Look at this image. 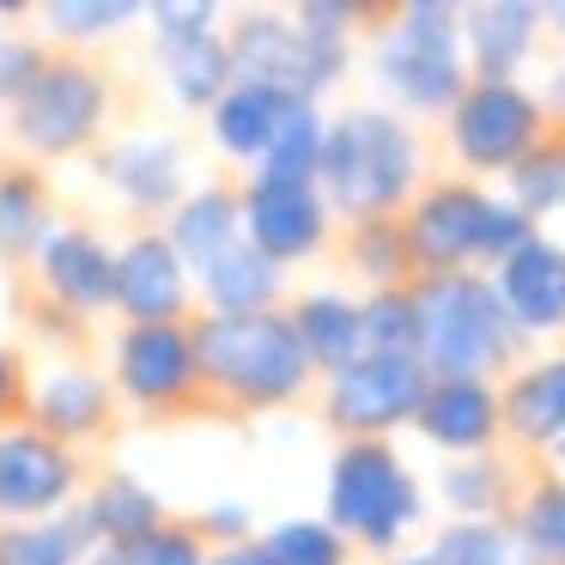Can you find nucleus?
Segmentation results:
<instances>
[{"label":"nucleus","mask_w":565,"mask_h":565,"mask_svg":"<svg viewBox=\"0 0 565 565\" xmlns=\"http://www.w3.org/2000/svg\"><path fill=\"white\" fill-rule=\"evenodd\" d=\"M414 359L426 377L487 383L516 359V322L504 317L492 280L480 274H431L414 280Z\"/></svg>","instance_id":"2"},{"label":"nucleus","mask_w":565,"mask_h":565,"mask_svg":"<svg viewBox=\"0 0 565 565\" xmlns=\"http://www.w3.org/2000/svg\"><path fill=\"white\" fill-rule=\"evenodd\" d=\"M43 292L67 310V317H92L116 298V256L92 232H50V244L38 249Z\"/></svg>","instance_id":"17"},{"label":"nucleus","mask_w":565,"mask_h":565,"mask_svg":"<svg viewBox=\"0 0 565 565\" xmlns=\"http://www.w3.org/2000/svg\"><path fill=\"white\" fill-rule=\"evenodd\" d=\"M92 565H207V541L195 523H159L152 535L122 541V547H98Z\"/></svg>","instance_id":"36"},{"label":"nucleus","mask_w":565,"mask_h":565,"mask_svg":"<svg viewBox=\"0 0 565 565\" xmlns=\"http://www.w3.org/2000/svg\"><path fill=\"white\" fill-rule=\"evenodd\" d=\"M25 402H31V395H25V371H19V359L0 347V419H13Z\"/></svg>","instance_id":"43"},{"label":"nucleus","mask_w":565,"mask_h":565,"mask_svg":"<svg viewBox=\"0 0 565 565\" xmlns=\"http://www.w3.org/2000/svg\"><path fill=\"white\" fill-rule=\"evenodd\" d=\"M402 232L414 274L431 280V274H468V262H504L535 237V225L475 183H426L402 207Z\"/></svg>","instance_id":"4"},{"label":"nucleus","mask_w":565,"mask_h":565,"mask_svg":"<svg viewBox=\"0 0 565 565\" xmlns=\"http://www.w3.org/2000/svg\"><path fill=\"white\" fill-rule=\"evenodd\" d=\"M292 110H298V104L280 98V92L232 79V92L213 104V140H220L232 159H262V152L274 147V135L286 128V116H292Z\"/></svg>","instance_id":"22"},{"label":"nucleus","mask_w":565,"mask_h":565,"mask_svg":"<svg viewBox=\"0 0 565 565\" xmlns=\"http://www.w3.org/2000/svg\"><path fill=\"white\" fill-rule=\"evenodd\" d=\"M292 334L298 347H305V359L317 371H347L359 353H365V334H359V305H347V298L334 292H310L305 305L292 310Z\"/></svg>","instance_id":"25"},{"label":"nucleus","mask_w":565,"mask_h":565,"mask_svg":"<svg viewBox=\"0 0 565 565\" xmlns=\"http://www.w3.org/2000/svg\"><path fill=\"white\" fill-rule=\"evenodd\" d=\"M237 225H244V207H237L232 189H201V195L177 201V220H171V249L183 256V268H207L220 262L225 249L237 244Z\"/></svg>","instance_id":"24"},{"label":"nucleus","mask_w":565,"mask_h":565,"mask_svg":"<svg viewBox=\"0 0 565 565\" xmlns=\"http://www.w3.org/2000/svg\"><path fill=\"white\" fill-rule=\"evenodd\" d=\"M547 135V110L511 79H468L450 104V140L468 171H516L535 140Z\"/></svg>","instance_id":"9"},{"label":"nucleus","mask_w":565,"mask_h":565,"mask_svg":"<svg viewBox=\"0 0 565 565\" xmlns=\"http://www.w3.org/2000/svg\"><path fill=\"white\" fill-rule=\"evenodd\" d=\"M511 529L535 565H565V480L535 475L511 511Z\"/></svg>","instance_id":"31"},{"label":"nucleus","mask_w":565,"mask_h":565,"mask_svg":"<svg viewBox=\"0 0 565 565\" xmlns=\"http://www.w3.org/2000/svg\"><path fill=\"white\" fill-rule=\"evenodd\" d=\"M244 529H249V511L244 504H220V511H207V523H195V535L207 541V535H225V547H237L244 541Z\"/></svg>","instance_id":"42"},{"label":"nucleus","mask_w":565,"mask_h":565,"mask_svg":"<svg viewBox=\"0 0 565 565\" xmlns=\"http://www.w3.org/2000/svg\"><path fill=\"white\" fill-rule=\"evenodd\" d=\"M359 334H365V353L414 359V292H407V286L371 292L365 305H359Z\"/></svg>","instance_id":"37"},{"label":"nucleus","mask_w":565,"mask_h":565,"mask_svg":"<svg viewBox=\"0 0 565 565\" xmlns=\"http://www.w3.org/2000/svg\"><path fill=\"white\" fill-rule=\"evenodd\" d=\"M347 262H353V274H365L377 292L419 280V274H414V256H407L402 213H390V220H359L353 232H347Z\"/></svg>","instance_id":"32"},{"label":"nucleus","mask_w":565,"mask_h":565,"mask_svg":"<svg viewBox=\"0 0 565 565\" xmlns=\"http://www.w3.org/2000/svg\"><path fill=\"white\" fill-rule=\"evenodd\" d=\"M274 565H347V535H334L329 523H280L262 535Z\"/></svg>","instance_id":"38"},{"label":"nucleus","mask_w":565,"mask_h":565,"mask_svg":"<svg viewBox=\"0 0 565 565\" xmlns=\"http://www.w3.org/2000/svg\"><path fill=\"white\" fill-rule=\"evenodd\" d=\"M201 292L213 298V317H256V310H274V298H280V268L237 237L220 262L201 268Z\"/></svg>","instance_id":"23"},{"label":"nucleus","mask_w":565,"mask_h":565,"mask_svg":"<svg viewBox=\"0 0 565 565\" xmlns=\"http://www.w3.org/2000/svg\"><path fill=\"white\" fill-rule=\"evenodd\" d=\"M195 359H201V395L220 414H268L310 395L317 365L305 359L292 334V317L256 310V317H201L195 322Z\"/></svg>","instance_id":"1"},{"label":"nucleus","mask_w":565,"mask_h":565,"mask_svg":"<svg viewBox=\"0 0 565 565\" xmlns=\"http://www.w3.org/2000/svg\"><path fill=\"white\" fill-rule=\"evenodd\" d=\"M207 565H274L262 541H237V547H213Z\"/></svg>","instance_id":"44"},{"label":"nucleus","mask_w":565,"mask_h":565,"mask_svg":"<svg viewBox=\"0 0 565 565\" xmlns=\"http://www.w3.org/2000/svg\"><path fill=\"white\" fill-rule=\"evenodd\" d=\"M462 38L475 50V79H511L516 62L529 55L541 25V7H523V0H492V7H468L462 13Z\"/></svg>","instance_id":"21"},{"label":"nucleus","mask_w":565,"mask_h":565,"mask_svg":"<svg viewBox=\"0 0 565 565\" xmlns=\"http://www.w3.org/2000/svg\"><path fill=\"white\" fill-rule=\"evenodd\" d=\"M419 523V487L390 450V438H353L329 468V529L365 547H395L402 529Z\"/></svg>","instance_id":"5"},{"label":"nucleus","mask_w":565,"mask_h":565,"mask_svg":"<svg viewBox=\"0 0 565 565\" xmlns=\"http://www.w3.org/2000/svg\"><path fill=\"white\" fill-rule=\"evenodd\" d=\"M79 487V456L43 438L38 426L0 431V516H43L62 511Z\"/></svg>","instance_id":"12"},{"label":"nucleus","mask_w":565,"mask_h":565,"mask_svg":"<svg viewBox=\"0 0 565 565\" xmlns=\"http://www.w3.org/2000/svg\"><path fill=\"white\" fill-rule=\"evenodd\" d=\"M511 189H516V213H523V220L565 207V128L547 122V135H541L535 147L516 159Z\"/></svg>","instance_id":"33"},{"label":"nucleus","mask_w":565,"mask_h":565,"mask_svg":"<svg viewBox=\"0 0 565 565\" xmlns=\"http://www.w3.org/2000/svg\"><path fill=\"white\" fill-rule=\"evenodd\" d=\"M50 244V183L25 164L0 171V256H38Z\"/></svg>","instance_id":"26"},{"label":"nucleus","mask_w":565,"mask_h":565,"mask_svg":"<svg viewBox=\"0 0 565 565\" xmlns=\"http://www.w3.org/2000/svg\"><path fill=\"white\" fill-rule=\"evenodd\" d=\"M25 407H31V419H38V431L55 444L98 438V431L110 426V383L92 377V371H55Z\"/></svg>","instance_id":"20"},{"label":"nucleus","mask_w":565,"mask_h":565,"mask_svg":"<svg viewBox=\"0 0 565 565\" xmlns=\"http://www.w3.org/2000/svg\"><path fill=\"white\" fill-rule=\"evenodd\" d=\"M225 55H232V79L268 86L292 104H310L347 67V43H322L298 19H274V13L237 19V31L225 38Z\"/></svg>","instance_id":"8"},{"label":"nucleus","mask_w":565,"mask_h":565,"mask_svg":"<svg viewBox=\"0 0 565 565\" xmlns=\"http://www.w3.org/2000/svg\"><path fill=\"white\" fill-rule=\"evenodd\" d=\"M414 426L426 431L438 450L487 456L492 444H499V390H492V383H468V377H431Z\"/></svg>","instance_id":"16"},{"label":"nucleus","mask_w":565,"mask_h":565,"mask_svg":"<svg viewBox=\"0 0 565 565\" xmlns=\"http://www.w3.org/2000/svg\"><path fill=\"white\" fill-rule=\"evenodd\" d=\"M431 565H535L511 523H450L431 547Z\"/></svg>","instance_id":"35"},{"label":"nucleus","mask_w":565,"mask_h":565,"mask_svg":"<svg viewBox=\"0 0 565 565\" xmlns=\"http://www.w3.org/2000/svg\"><path fill=\"white\" fill-rule=\"evenodd\" d=\"M86 547H92L86 511L0 529V565H79V553H86Z\"/></svg>","instance_id":"30"},{"label":"nucleus","mask_w":565,"mask_h":565,"mask_svg":"<svg viewBox=\"0 0 565 565\" xmlns=\"http://www.w3.org/2000/svg\"><path fill=\"white\" fill-rule=\"evenodd\" d=\"M7 110H13V135L31 152L67 159V152L98 140L104 116H110V86H104V74L79 50H43L31 86Z\"/></svg>","instance_id":"6"},{"label":"nucleus","mask_w":565,"mask_h":565,"mask_svg":"<svg viewBox=\"0 0 565 565\" xmlns=\"http://www.w3.org/2000/svg\"><path fill=\"white\" fill-rule=\"evenodd\" d=\"M183 256L171 249V237L159 232H140L116 249V298L110 305L128 310V322H183Z\"/></svg>","instance_id":"14"},{"label":"nucleus","mask_w":565,"mask_h":565,"mask_svg":"<svg viewBox=\"0 0 565 565\" xmlns=\"http://www.w3.org/2000/svg\"><path fill=\"white\" fill-rule=\"evenodd\" d=\"M38 62H43V43H25V38H13V31H0V98L13 104L19 92L31 86Z\"/></svg>","instance_id":"40"},{"label":"nucleus","mask_w":565,"mask_h":565,"mask_svg":"<svg viewBox=\"0 0 565 565\" xmlns=\"http://www.w3.org/2000/svg\"><path fill=\"white\" fill-rule=\"evenodd\" d=\"M147 19L159 25V43H177V38H207L213 7H207V0H195V7H177V0H159V7H147Z\"/></svg>","instance_id":"41"},{"label":"nucleus","mask_w":565,"mask_h":565,"mask_svg":"<svg viewBox=\"0 0 565 565\" xmlns=\"http://www.w3.org/2000/svg\"><path fill=\"white\" fill-rule=\"evenodd\" d=\"M317 177L329 201L347 220H390L419 195V147L395 116L383 110H347L322 122V159Z\"/></svg>","instance_id":"3"},{"label":"nucleus","mask_w":565,"mask_h":565,"mask_svg":"<svg viewBox=\"0 0 565 565\" xmlns=\"http://www.w3.org/2000/svg\"><path fill=\"white\" fill-rule=\"evenodd\" d=\"M317 159H322V116L310 104H298L286 116V128L274 135V147L262 152V177L256 183H292V189H310L317 177Z\"/></svg>","instance_id":"34"},{"label":"nucleus","mask_w":565,"mask_h":565,"mask_svg":"<svg viewBox=\"0 0 565 565\" xmlns=\"http://www.w3.org/2000/svg\"><path fill=\"white\" fill-rule=\"evenodd\" d=\"M164 55V74H171V92L177 104H220L225 92H232V55H225V38H177V43H159Z\"/></svg>","instance_id":"29"},{"label":"nucleus","mask_w":565,"mask_h":565,"mask_svg":"<svg viewBox=\"0 0 565 565\" xmlns=\"http://www.w3.org/2000/svg\"><path fill=\"white\" fill-rule=\"evenodd\" d=\"M116 377L140 407H195L201 402V359L189 322H128L116 341Z\"/></svg>","instance_id":"11"},{"label":"nucleus","mask_w":565,"mask_h":565,"mask_svg":"<svg viewBox=\"0 0 565 565\" xmlns=\"http://www.w3.org/2000/svg\"><path fill=\"white\" fill-rule=\"evenodd\" d=\"M462 13L444 7V0H414L402 13H390V31L377 43V74L383 86L395 92L414 110H450L462 98V55H456V38H462Z\"/></svg>","instance_id":"7"},{"label":"nucleus","mask_w":565,"mask_h":565,"mask_svg":"<svg viewBox=\"0 0 565 565\" xmlns=\"http://www.w3.org/2000/svg\"><path fill=\"white\" fill-rule=\"evenodd\" d=\"M499 438L516 450H547L565 438V353L516 371L499 395Z\"/></svg>","instance_id":"18"},{"label":"nucleus","mask_w":565,"mask_h":565,"mask_svg":"<svg viewBox=\"0 0 565 565\" xmlns=\"http://www.w3.org/2000/svg\"><path fill=\"white\" fill-rule=\"evenodd\" d=\"M499 292L504 317L516 322V334H547L565 329V249L547 244V237H529L523 249L499 262Z\"/></svg>","instance_id":"15"},{"label":"nucleus","mask_w":565,"mask_h":565,"mask_svg":"<svg viewBox=\"0 0 565 565\" xmlns=\"http://www.w3.org/2000/svg\"><path fill=\"white\" fill-rule=\"evenodd\" d=\"M128 19H140L135 0H55L50 7V25L62 43H92V38H110L122 31Z\"/></svg>","instance_id":"39"},{"label":"nucleus","mask_w":565,"mask_h":565,"mask_svg":"<svg viewBox=\"0 0 565 565\" xmlns=\"http://www.w3.org/2000/svg\"><path fill=\"white\" fill-rule=\"evenodd\" d=\"M86 523H92V541H104V547H122V541H140V535H152V529L164 523V511H159V499H152L140 480H128V475H110V480H98V492H92L86 504Z\"/></svg>","instance_id":"28"},{"label":"nucleus","mask_w":565,"mask_h":565,"mask_svg":"<svg viewBox=\"0 0 565 565\" xmlns=\"http://www.w3.org/2000/svg\"><path fill=\"white\" fill-rule=\"evenodd\" d=\"M444 499H450L468 523H504V516L516 511V499H523V487H516V468L487 450V456L456 462L450 475H444Z\"/></svg>","instance_id":"27"},{"label":"nucleus","mask_w":565,"mask_h":565,"mask_svg":"<svg viewBox=\"0 0 565 565\" xmlns=\"http://www.w3.org/2000/svg\"><path fill=\"white\" fill-rule=\"evenodd\" d=\"M237 207H244V244L256 249V256H268L274 268L317 256L322 237H329V207H322L317 189L249 183Z\"/></svg>","instance_id":"13"},{"label":"nucleus","mask_w":565,"mask_h":565,"mask_svg":"<svg viewBox=\"0 0 565 565\" xmlns=\"http://www.w3.org/2000/svg\"><path fill=\"white\" fill-rule=\"evenodd\" d=\"M104 177H110L140 213H159L183 195V147L164 140V135H128L122 147L104 152Z\"/></svg>","instance_id":"19"},{"label":"nucleus","mask_w":565,"mask_h":565,"mask_svg":"<svg viewBox=\"0 0 565 565\" xmlns=\"http://www.w3.org/2000/svg\"><path fill=\"white\" fill-rule=\"evenodd\" d=\"M426 371L419 359H402V353H359L347 371L329 377V395H322V419L334 431L353 438H390L402 419L419 414L426 402Z\"/></svg>","instance_id":"10"},{"label":"nucleus","mask_w":565,"mask_h":565,"mask_svg":"<svg viewBox=\"0 0 565 565\" xmlns=\"http://www.w3.org/2000/svg\"><path fill=\"white\" fill-rule=\"evenodd\" d=\"M395 565H431V553H426V559H395Z\"/></svg>","instance_id":"45"}]
</instances>
